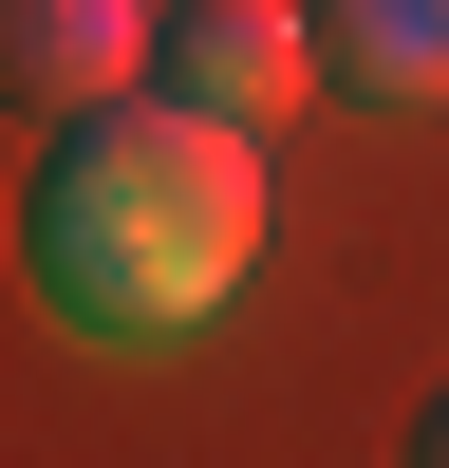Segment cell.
I'll return each mask as SVG.
<instances>
[{"instance_id": "obj_1", "label": "cell", "mask_w": 449, "mask_h": 468, "mask_svg": "<svg viewBox=\"0 0 449 468\" xmlns=\"http://www.w3.org/2000/svg\"><path fill=\"white\" fill-rule=\"evenodd\" d=\"M19 262H37V300H57V337H94V356H187V337L262 282V132H224V112H187V94L57 112V150H37V187H19Z\"/></svg>"}, {"instance_id": "obj_2", "label": "cell", "mask_w": 449, "mask_h": 468, "mask_svg": "<svg viewBox=\"0 0 449 468\" xmlns=\"http://www.w3.org/2000/svg\"><path fill=\"white\" fill-rule=\"evenodd\" d=\"M150 94H187V112H224V132H262V150H281V112H299V94H337L318 0H169Z\"/></svg>"}, {"instance_id": "obj_3", "label": "cell", "mask_w": 449, "mask_h": 468, "mask_svg": "<svg viewBox=\"0 0 449 468\" xmlns=\"http://www.w3.org/2000/svg\"><path fill=\"white\" fill-rule=\"evenodd\" d=\"M169 57V0H0V75L37 112H94V94H150Z\"/></svg>"}, {"instance_id": "obj_4", "label": "cell", "mask_w": 449, "mask_h": 468, "mask_svg": "<svg viewBox=\"0 0 449 468\" xmlns=\"http://www.w3.org/2000/svg\"><path fill=\"white\" fill-rule=\"evenodd\" d=\"M318 57H337V94L431 112L449 94V0H318Z\"/></svg>"}, {"instance_id": "obj_5", "label": "cell", "mask_w": 449, "mask_h": 468, "mask_svg": "<svg viewBox=\"0 0 449 468\" xmlns=\"http://www.w3.org/2000/svg\"><path fill=\"white\" fill-rule=\"evenodd\" d=\"M393 468H449V394H431V412H412V450H393Z\"/></svg>"}]
</instances>
